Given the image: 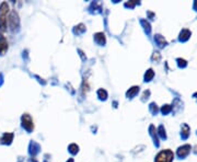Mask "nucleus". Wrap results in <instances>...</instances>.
I'll use <instances>...</instances> for the list:
<instances>
[{
    "instance_id": "14",
    "label": "nucleus",
    "mask_w": 197,
    "mask_h": 162,
    "mask_svg": "<svg viewBox=\"0 0 197 162\" xmlns=\"http://www.w3.org/2000/svg\"><path fill=\"white\" fill-rule=\"evenodd\" d=\"M41 149L40 145L36 144L35 141H32L31 145H30V153L33 154V156H35L36 153L38 152V150Z\"/></svg>"
},
{
    "instance_id": "12",
    "label": "nucleus",
    "mask_w": 197,
    "mask_h": 162,
    "mask_svg": "<svg viewBox=\"0 0 197 162\" xmlns=\"http://www.w3.org/2000/svg\"><path fill=\"white\" fill-rule=\"evenodd\" d=\"M154 40L157 42V44L160 46V47H164V46L168 44V42L166 40V38H164L162 35H160V34H157V35L154 36Z\"/></svg>"
},
{
    "instance_id": "2",
    "label": "nucleus",
    "mask_w": 197,
    "mask_h": 162,
    "mask_svg": "<svg viewBox=\"0 0 197 162\" xmlns=\"http://www.w3.org/2000/svg\"><path fill=\"white\" fill-rule=\"evenodd\" d=\"M173 158H174V153L169 149H166V150H162L161 152L158 153L154 162H172Z\"/></svg>"
},
{
    "instance_id": "15",
    "label": "nucleus",
    "mask_w": 197,
    "mask_h": 162,
    "mask_svg": "<svg viewBox=\"0 0 197 162\" xmlns=\"http://www.w3.org/2000/svg\"><path fill=\"white\" fill-rule=\"evenodd\" d=\"M140 22L143 24L145 32H146L147 34H150V33H151V25H150V23L148 22V21H146V20H141Z\"/></svg>"
},
{
    "instance_id": "21",
    "label": "nucleus",
    "mask_w": 197,
    "mask_h": 162,
    "mask_svg": "<svg viewBox=\"0 0 197 162\" xmlns=\"http://www.w3.org/2000/svg\"><path fill=\"white\" fill-rule=\"evenodd\" d=\"M149 108H150V112L152 113L153 115H156L158 112H159V108H158V105L156 103H151L149 105Z\"/></svg>"
},
{
    "instance_id": "7",
    "label": "nucleus",
    "mask_w": 197,
    "mask_h": 162,
    "mask_svg": "<svg viewBox=\"0 0 197 162\" xmlns=\"http://www.w3.org/2000/svg\"><path fill=\"white\" fill-rule=\"evenodd\" d=\"M8 50V42L3 35H0V55H5Z\"/></svg>"
},
{
    "instance_id": "16",
    "label": "nucleus",
    "mask_w": 197,
    "mask_h": 162,
    "mask_svg": "<svg viewBox=\"0 0 197 162\" xmlns=\"http://www.w3.org/2000/svg\"><path fill=\"white\" fill-rule=\"evenodd\" d=\"M83 32H85V27L83 25V24H78L77 27H75V29H73V33L75 34H81V33H83Z\"/></svg>"
},
{
    "instance_id": "3",
    "label": "nucleus",
    "mask_w": 197,
    "mask_h": 162,
    "mask_svg": "<svg viewBox=\"0 0 197 162\" xmlns=\"http://www.w3.org/2000/svg\"><path fill=\"white\" fill-rule=\"evenodd\" d=\"M9 25H10V29L12 30V31H15V30H18L19 27H20V19H19V15L18 13L15 12V11H11V13H10L9 18Z\"/></svg>"
},
{
    "instance_id": "8",
    "label": "nucleus",
    "mask_w": 197,
    "mask_h": 162,
    "mask_svg": "<svg viewBox=\"0 0 197 162\" xmlns=\"http://www.w3.org/2000/svg\"><path fill=\"white\" fill-rule=\"evenodd\" d=\"M149 131H150V135L152 137L153 141H154V145L156 146H159V139H158V131L156 129V127L153 126V125H150L149 127Z\"/></svg>"
},
{
    "instance_id": "29",
    "label": "nucleus",
    "mask_w": 197,
    "mask_h": 162,
    "mask_svg": "<svg viewBox=\"0 0 197 162\" xmlns=\"http://www.w3.org/2000/svg\"><path fill=\"white\" fill-rule=\"evenodd\" d=\"M194 98H196V99H197V93H195V94H194Z\"/></svg>"
},
{
    "instance_id": "4",
    "label": "nucleus",
    "mask_w": 197,
    "mask_h": 162,
    "mask_svg": "<svg viewBox=\"0 0 197 162\" xmlns=\"http://www.w3.org/2000/svg\"><path fill=\"white\" fill-rule=\"evenodd\" d=\"M22 126L24 129H27L29 133H31L33 129H34V124H33V119L32 117L29 115V114H23L22 115Z\"/></svg>"
},
{
    "instance_id": "22",
    "label": "nucleus",
    "mask_w": 197,
    "mask_h": 162,
    "mask_svg": "<svg viewBox=\"0 0 197 162\" xmlns=\"http://www.w3.org/2000/svg\"><path fill=\"white\" fill-rule=\"evenodd\" d=\"M172 106L171 105H169V104H166V105H163V108H161V112L166 115V114H168V113H170L171 111H172Z\"/></svg>"
},
{
    "instance_id": "30",
    "label": "nucleus",
    "mask_w": 197,
    "mask_h": 162,
    "mask_svg": "<svg viewBox=\"0 0 197 162\" xmlns=\"http://www.w3.org/2000/svg\"><path fill=\"white\" fill-rule=\"evenodd\" d=\"M195 152L197 153V146H196V147H195Z\"/></svg>"
},
{
    "instance_id": "1",
    "label": "nucleus",
    "mask_w": 197,
    "mask_h": 162,
    "mask_svg": "<svg viewBox=\"0 0 197 162\" xmlns=\"http://www.w3.org/2000/svg\"><path fill=\"white\" fill-rule=\"evenodd\" d=\"M8 12H9V6L7 2H2L0 5V30L1 32H5L7 29Z\"/></svg>"
},
{
    "instance_id": "18",
    "label": "nucleus",
    "mask_w": 197,
    "mask_h": 162,
    "mask_svg": "<svg viewBox=\"0 0 197 162\" xmlns=\"http://www.w3.org/2000/svg\"><path fill=\"white\" fill-rule=\"evenodd\" d=\"M98 95L100 100H106L108 99V92L104 89H98Z\"/></svg>"
},
{
    "instance_id": "19",
    "label": "nucleus",
    "mask_w": 197,
    "mask_h": 162,
    "mask_svg": "<svg viewBox=\"0 0 197 162\" xmlns=\"http://www.w3.org/2000/svg\"><path fill=\"white\" fill-rule=\"evenodd\" d=\"M68 149H69V152L72 153V154H76V153H78V151H79V147H78V145L76 144L69 145Z\"/></svg>"
},
{
    "instance_id": "9",
    "label": "nucleus",
    "mask_w": 197,
    "mask_h": 162,
    "mask_svg": "<svg viewBox=\"0 0 197 162\" xmlns=\"http://www.w3.org/2000/svg\"><path fill=\"white\" fill-rule=\"evenodd\" d=\"M94 40L98 45H104L105 44V35L103 32H98L94 35Z\"/></svg>"
},
{
    "instance_id": "5",
    "label": "nucleus",
    "mask_w": 197,
    "mask_h": 162,
    "mask_svg": "<svg viewBox=\"0 0 197 162\" xmlns=\"http://www.w3.org/2000/svg\"><path fill=\"white\" fill-rule=\"evenodd\" d=\"M191 151V146L189 145H184L177 149V156L180 158H185Z\"/></svg>"
},
{
    "instance_id": "25",
    "label": "nucleus",
    "mask_w": 197,
    "mask_h": 162,
    "mask_svg": "<svg viewBox=\"0 0 197 162\" xmlns=\"http://www.w3.org/2000/svg\"><path fill=\"white\" fill-rule=\"evenodd\" d=\"M160 58H161V56H160V54H159L158 52H156V53H153V55H152V60L159 61V60H160Z\"/></svg>"
},
{
    "instance_id": "6",
    "label": "nucleus",
    "mask_w": 197,
    "mask_h": 162,
    "mask_svg": "<svg viewBox=\"0 0 197 162\" xmlns=\"http://www.w3.org/2000/svg\"><path fill=\"white\" fill-rule=\"evenodd\" d=\"M13 140V134L12 133H6L2 135L1 139H0V142L2 145H10Z\"/></svg>"
},
{
    "instance_id": "20",
    "label": "nucleus",
    "mask_w": 197,
    "mask_h": 162,
    "mask_svg": "<svg viewBox=\"0 0 197 162\" xmlns=\"http://www.w3.org/2000/svg\"><path fill=\"white\" fill-rule=\"evenodd\" d=\"M158 135H160L162 139H166V129H164V127L163 125H160L159 128H158Z\"/></svg>"
},
{
    "instance_id": "24",
    "label": "nucleus",
    "mask_w": 197,
    "mask_h": 162,
    "mask_svg": "<svg viewBox=\"0 0 197 162\" xmlns=\"http://www.w3.org/2000/svg\"><path fill=\"white\" fill-rule=\"evenodd\" d=\"M137 3H139L138 1H136V0H131V1H129V2H126L125 3V7H129V8H134L135 6L137 5Z\"/></svg>"
},
{
    "instance_id": "13",
    "label": "nucleus",
    "mask_w": 197,
    "mask_h": 162,
    "mask_svg": "<svg viewBox=\"0 0 197 162\" xmlns=\"http://www.w3.org/2000/svg\"><path fill=\"white\" fill-rule=\"evenodd\" d=\"M188 135H189V127L186 124H183L182 127H181V136H182L183 139H186Z\"/></svg>"
},
{
    "instance_id": "26",
    "label": "nucleus",
    "mask_w": 197,
    "mask_h": 162,
    "mask_svg": "<svg viewBox=\"0 0 197 162\" xmlns=\"http://www.w3.org/2000/svg\"><path fill=\"white\" fill-rule=\"evenodd\" d=\"M149 95H150V91H145V92H143V100H146V98L148 99Z\"/></svg>"
},
{
    "instance_id": "27",
    "label": "nucleus",
    "mask_w": 197,
    "mask_h": 162,
    "mask_svg": "<svg viewBox=\"0 0 197 162\" xmlns=\"http://www.w3.org/2000/svg\"><path fill=\"white\" fill-rule=\"evenodd\" d=\"M194 9L197 10V1H195V3H194Z\"/></svg>"
},
{
    "instance_id": "10",
    "label": "nucleus",
    "mask_w": 197,
    "mask_h": 162,
    "mask_svg": "<svg viewBox=\"0 0 197 162\" xmlns=\"http://www.w3.org/2000/svg\"><path fill=\"white\" fill-rule=\"evenodd\" d=\"M191 31L189 30H187V29H184V30H182L181 31V33H180V37L179 40H181V42H185V40H187L188 38H189V36H191Z\"/></svg>"
},
{
    "instance_id": "17",
    "label": "nucleus",
    "mask_w": 197,
    "mask_h": 162,
    "mask_svg": "<svg viewBox=\"0 0 197 162\" xmlns=\"http://www.w3.org/2000/svg\"><path fill=\"white\" fill-rule=\"evenodd\" d=\"M153 77H154V71H153L152 69H148L147 72L145 73V81L152 80Z\"/></svg>"
},
{
    "instance_id": "11",
    "label": "nucleus",
    "mask_w": 197,
    "mask_h": 162,
    "mask_svg": "<svg viewBox=\"0 0 197 162\" xmlns=\"http://www.w3.org/2000/svg\"><path fill=\"white\" fill-rule=\"evenodd\" d=\"M139 89H140V88H139V87H137V86L131 87L129 90L126 92V96H127L128 99H133L135 95H136L139 92Z\"/></svg>"
},
{
    "instance_id": "28",
    "label": "nucleus",
    "mask_w": 197,
    "mask_h": 162,
    "mask_svg": "<svg viewBox=\"0 0 197 162\" xmlns=\"http://www.w3.org/2000/svg\"><path fill=\"white\" fill-rule=\"evenodd\" d=\"M67 162H73V159H71V158H70V159H68Z\"/></svg>"
},
{
    "instance_id": "23",
    "label": "nucleus",
    "mask_w": 197,
    "mask_h": 162,
    "mask_svg": "<svg viewBox=\"0 0 197 162\" xmlns=\"http://www.w3.org/2000/svg\"><path fill=\"white\" fill-rule=\"evenodd\" d=\"M176 61H177V65H179L180 68H184L187 66V61L185 60V59H182V58H177L176 59Z\"/></svg>"
}]
</instances>
